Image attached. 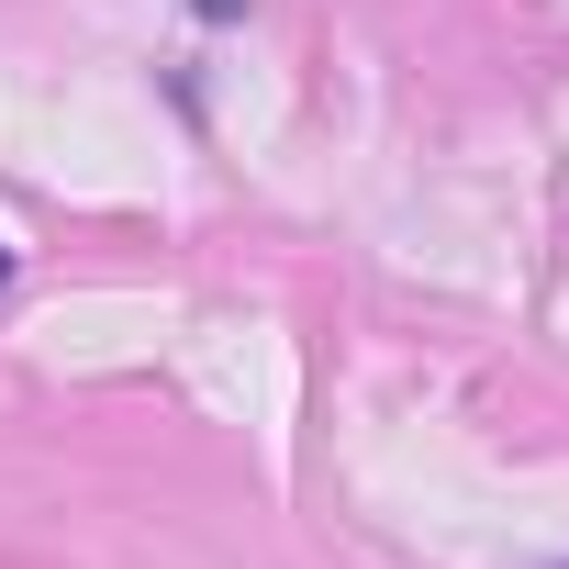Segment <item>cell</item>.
I'll list each match as a JSON object with an SVG mask.
<instances>
[{
  "label": "cell",
  "instance_id": "6da1fadb",
  "mask_svg": "<svg viewBox=\"0 0 569 569\" xmlns=\"http://www.w3.org/2000/svg\"><path fill=\"white\" fill-rule=\"evenodd\" d=\"M190 12H212V23H234V12H246V0H190Z\"/></svg>",
  "mask_w": 569,
  "mask_h": 569
},
{
  "label": "cell",
  "instance_id": "7a4b0ae2",
  "mask_svg": "<svg viewBox=\"0 0 569 569\" xmlns=\"http://www.w3.org/2000/svg\"><path fill=\"white\" fill-rule=\"evenodd\" d=\"M0 279H12V246H0Z\"/></svg>",
  "mask_w": 569,
  "mask_h": 569
}]
</instances>
